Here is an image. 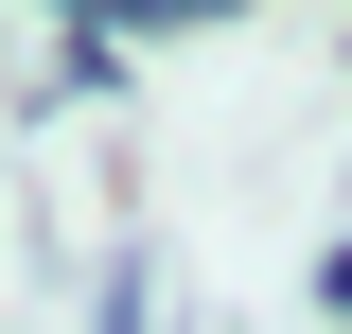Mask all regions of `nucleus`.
I'll return each instance as SVG.
<instances>
[{"instance_id":"1","label":"nucleus","mask_w":352,"mask_h":334,"mask_svg":"<svg viewBox=\"0 0 352 334\" xmlns=\"http://www.w3.org/2000/svg\"><path fill=\"white\" fill-rule=\"evenodd\" d=\"M317 317L352 334V229H335V247H317Z\"/></svg>"},{"instance_id":"2","label":"nucleus","mask_w":352,"mask_h":334,"mask_svg":"<svg viewBox=\"0 0 352 334\" xmlns=\"http://www.w3.org/2000/svg\"><path fill=\"white\" fill-rule=\"evenodd\" d=\"M88 334H141V282H106V317H88Z\"/></svg>"}]
</instances>
